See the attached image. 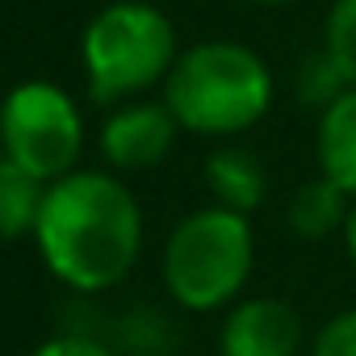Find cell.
I'll return each mask as SVG.
<instances>
[{"mask_svg":"<svg viewBox=\"0 0 356 356\" xmlns=\"http://www.w3.org/2000/svg\"><path fill=\"white\" fill-rule=\"evenodd\" d=\"M34 248L47 273L76 293L122 285L143 256V206L105 168H76L47 185Z\"/></svg>","mask_w":356,"mask_h":356,"instance_id":"cell-1","label":"cell"},{"mask_svg":"<svg viewBox=\"0 0 356 356\" xmlns=\"http://www.w3.org/2000/svg\"><path fill=\"white\" fill-rule=\"evenodd\" d=\"M273 72L260 51L231 38L193 42L163 80V105L176 126L206 138H235L260 126L273 109Z\"/></svg>","mask_w":356,"mask_h":356,"instance_id":"cell-2","label":"cell"},{"mask_svg":"<svg viewBox=\"0 0 356 356\" xmlns=\"http://www.w3.org/2000/svg\"><path fill=\"white\" fill-rule=\"evenodd\" d=\"M252 268H256L252 218L222 210L214 202L176 222L159 256V277L168 298L193 314L231 310L243 298Z\"/></svg>","mask_w":356,"mask_h":356,"instance_id":"cell-3","label":"cell"},{"mask_svg":"<svg viewBox=\"0 0 356 356\" xmlns=\"http://www.w3.org/2000/svg\"><path fill=\"white\" fill-rule=\"evenodd\" d=\"M176 59H181L176 26L147 0H113L80 34L84 80L105 105L147 97L155 84L163 88Z\"/></svg>","mask_w":356,"mask_h":356,"instance_id":"cell-4","label":"cell"},{"mask_svg":"<svg viewBox=\"0 0 356 356\" xmlns=\"http://www.w3.org/2000/svg\"><path fill=\"white\" fill-rule=\"evenodd\" d=\"M0 143H5L9 163L51 185L80 168L88 126L76 97L63 84L22 80L0 101Z\"/></svg>","mask_w":356,"mask_h":356,"instance_id":"cell-5","label":"cell"},{"mask_svg":"<svg viewBox=\"0 0 356 356\" xmlns=\"http://www.w3.org/2000/svg\"><path fill=\"white\" fill-rule=\"evenodd\" d=\"M176 134H181V126H176L172 109L163 105V97L159 101L134 97L109 109V118L101 122L97 147L113 172H147L172 155Z\"/></svg>","mask_w":356,"mask_h":356,"instance_id":"cell-6","label":"cell"},{"mask_svg":"<svg viewBox=\"0 0 356 356\" xmlns=\"http://www.w3.org/2000/svg\"><path fill=\"white\" fill-rule=\"evenodd\" d=\"M306 343L302 314L273 293L239 298L218 327V356H298Z\"/></svg>","mask_w":356,"mask_h":356,"instance_id":"cell-7","label":"cell"},{"mask_svg":"<svg viewBox=\"0 0 356 356\" xmlns=\"http://www.w3.org/2000/svg\"><path fill=\"white\" fill-rule=\"evenodd\" d=\"M206 189L214 206L252 218L268 197V168L248 147H218L206 159Z\"/></svg>","mask_w":356,"mask_h":356,"instance_id":"cell-8","label":"cell"},{"mask_svg":"<svg viewBox=\"0 0 356 356\" xmlns=\"http://www.w3.org/2000/svg\"><path fill=\"white\" fill-rule=\"evenodd\" d=\"M314 151H318V172L356 202V88H348L331 109L318 113Z\"/></svg>","mask_w":356,"mask_h":356,"instance_id":"cell-9","label":"cell"},{"mask_svg":"<svg viewBox=\"0 0 356 356\" xmlns=\"http://www.w3.org/2000/svg\"><path fill=\"white\" fill-rule=\"evenodd\" d=\"M348 210H352V197L318 172L314 181H302L289 193V202H285V227L298 239H327V235L343 231Z\"/></svg>","mask_w":356,"mask_h":356,"instance_id":"cell-10","label":"cell"},{"mask_svg":"<svg viewBox=\"0 0 356 356\" xmlns=\"http://www.w3.org/2000/svg\"><path fill=\"white\" fill-rule=\"evenodd\" d=\"M47 185L17 163H0V239H34Z\"/></svg>","mask_w":356,"mask_h":356,"instance_id":"cell-11","label":"cell"},{"mask_svg":"<svg viewBox=\"0 0 356 356\" xmlns=\"http://www.w3.org/2000/svg\"><path fill=\"white\" fill-rule=\"evenodd\" d=\"M352 84H348V76L339 72V63L318 47V51H310V55H302V63H298V72H293V92H298V101L302 105H310V109H331L343 92H348Z\"/></svg>","mask_w":356,"mask_h":356,"instance_id":"cell-12","label":"cell"},{"mask_svg":"<svg viewBox=\"0 0 356 356\" xmlns=\"http://www.w3.org/2000/svg\"><path fill=\"white\" fill-rule=\"evenodd\" d=\"M323 51L339 63V72L356 88V0H335V5L327 9Z\"/></svg>","mask_w":356,"mask_h":356,"instance_id":"cell-13","label":"cell"},{"mask_svg":"<svg viewBox=\"0 0 356 356\" xmlns=\"http://www.w3.org/2000/svg\"><path fill=\"white\" fill-rule=\"evenodd\" d=\"M310 356H356V306L331 314V318L314 331Z\"/></svg>","mask_w":356,"mask_h":356,"instance_id":"cell-14","label":"cell"},{"mask_svg":"<svg viewBox=\"0 0 356 356\" xmlns=\"http://www.w3.org/2000/svg\"><path fill=\"white\" fill-rule=\"evenodd\" d=\"M30 356H122V352L109 348V343L97 339V335L63 331V335H51V339H42L38 348H30Z\"/></svg>","mask_w":356,"mask_h":356,"instance_id":"cell-15","label":"cell"},{"mask_svg":"<svg viewBox=\"0 0 356 356\" xmlns=\"http://www.w3.org/2000/svg\"><path fill=\"white\" fill-rule=\"evenodd\" d=\"M343 248H348V260L356 264V202H352V210H348V222H343Z\"/></svg>","mask_w":356,"mask_h":356,"instance_id":"cell-16","label":"cell"},{"mask_svg":"<svg viewBox=\"0 0 356 356\" xmlns=\"http://www.w3.org/2000/svg\"><path fill=\"white\" fill-rule=\"evenodd\" d=\"M252 5H293V0H252Z\"/></svg>","mask_w":356,"mask_h":356,"instance_id":"cell-17","label":"cell"},{"mask_svg":"<svg viewBox=\"0 0 356 356\" xmlns=\"http://www.w3.org/2000/svg\"><path fill=\"white\" fill-rule=\"evenodd\" d=\"M5 159H9V155H5V143H0V163H5Z\"/></svg>","mask_w":356,"mask_h":356,"instance_id":"cell-18","label":"cell"}]
</instances>
